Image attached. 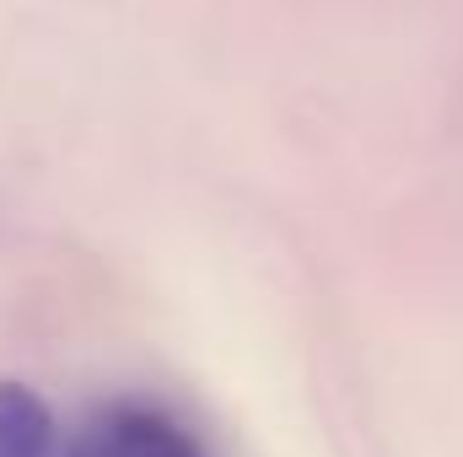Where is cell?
<instances>
[{
	"label": "cell",
	"instance_id": "1",
	"mask_svg": "<svg viewBox=\"0 0 463 457\" xmlns=\"http://www.w3.org/2000/svg\"><path fill=\"white\" fill-rule=\"evenodd\" d=\"M65 457H205V452L167 409L109 404L65 442Z\"/></svg>",
	"mask_w": 463,
	"mask_h": 457
},
{
	"label": "cell",
	"instance_id": "2",
	"mask_svg": "<svg viewBox=\"0 0 463 457\" xmlns=\"http://www.w3.org/2000/svg\"><path fill=\"white\" fill-rule=\"evenodd\" d=\"M0 457H65L54 409L27 382H0Z\"/></svg>",
	"mask_w": 463,
	"mask_h": 457
}]
</instances>
